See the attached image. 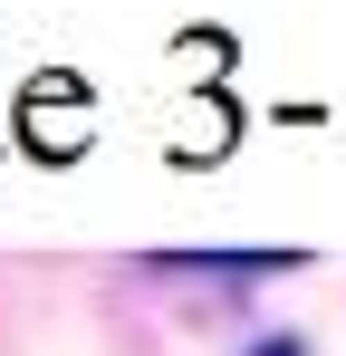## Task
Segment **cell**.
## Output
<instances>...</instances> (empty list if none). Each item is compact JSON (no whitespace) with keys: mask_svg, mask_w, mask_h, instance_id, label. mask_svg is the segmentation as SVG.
I'll use <instances>...</instances> for the list:
<instances>
[{"mask_svg":"<svg viewBox=\"0 0 346 356\" xmlns=\"http://www.w3.org/2000/svg\"><path fill=\"white\" fill-rule=\"evenodd\" d=\"M250 356H308V347H298V337H260Z\"/></svg>","mask_w":346,"mask_h":356,"instance_id":"6da1fadb","label":"cell"}]
</instances>
